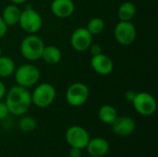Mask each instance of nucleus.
Segmentation results:
<instances>
[{
    "instance_id": "obj_7",
    "label": "nucleus",
    "mask_w": 158,
    "mask_h": 157,
    "mask_svg": "<svg viewBox=\"0 0 158 157\" xmlns=\"http://www.w3.org/2000/svg\"><path fill=\"white\" fill-rule=\"evenodd\" d=\"M131 104L136 112L145 117L152 116L156 111L157 107L156 100L154 95L146 92L137 93Z\"/></svg>"
},
{
    "instance_id": "obj_12",
    "label": "nucleus",
    "mask_w": 158,
    "mask_h": 157,
    "mask_svg": "<svg viewBox=\"0 0 158 157\" xmlns=\"http://www.w3.org/2000/svg\"><path fill=\"white\" fill-rule=\"evenodd\" d=\"M91 66L97 74L103 76L109 75L114 69V63L112 59L103 53L93 56L91 59Z\"/></svg>"
},
{
    "instance_id": "obj_20",
    "label": "nucleus",
    "mask_w": 158,
    "mask_h": 157,
    "mask_svg": "<svg viewBox=\"0 0 158 157\" xmlns=\"http://www.w3.org/2000/svg\"><path fill=\"white\" fill-rule=\"evenodd\" d=\"M37 122L34 118L31 116H23L19 121V127L23 132H31L36 129Z\"/></svg>"
},
{
    "instance_id": "obj_14",
    "label": "nucleus",
    "mask_w": 158,
    "mask_h": 157,
    "mask_svg": "<svg viewBox=\"0 0 158 157\" xmlns=\"http://www.w3.org/2000/svg\"><path fill=\"white\" fill-rule=\"evenodd\" d=\"M86 149L92 157H103L109 151V143L102 137H94L90 139Z\"/></svg>"
},
{
    "instance_id": "obj_9",
    "label": "nucleus",
    "mask_w": 158,
    "mask_h": 157,
    "mask_svg": "<svg viewBox=\"0 0 158 157\" xmlns=\"http://www.w3.org/2000/svg\"><path fill=\"white\" fill-rule=\"evenodd\" d=\"M65 138L71 148H78L81 150L86 148L91 139L88 131L81 126H72L69 128L66 131Z\"/></svg>"
},
{
    "instance_id": "obj_28",
    "label": "nucleus",
    "mask_w": 158,
    "mask_h": 157,
    "mask_svg": "<svg viewBox=\"0 0 158 157\" xmlns=\"http://www.w3.org/2000/svg\"><path fill=\"white\" fill-rule=\"evenodd\" d=\"M28 0H11L12 4H15V5H21V4H24L26 3Z\"/></svg>"
},
{
    "instance_id": "obj_22",
    "label": "nucleus",
    "mask_w": 158,
    "mask_h": 157,
    "mask_svg": "<svg viewBox=\"0 0 158 157\" xmlns=\"http://www.w3.org/2000/svg\"><path fill=\"white\" fill-rule=\"evenodd\" d=\"M9 110L5 102H0V120L6 119L9 115Z\"/></svg>"
},
{
    "instance_id": "obj_17",
    "label": "nucleus",
    "mask_w": 158,
    "mask_h": 157,
    "mask_svg": "<svg viewBox=\"0 0 158 157\" xmlns=\"http://www.w3.org/2000/svg\"><path fill=\"white\" fill-rule=\"evenodd\" d=\"M118 117V112L116 108L110 105H104L100 107L98 111V118L104 123L107 125H112Z\"/></svg>"
},
{
    "instance_id": "obj_4",
    "label": "nucleus",
    "mask_w": 158,
    "mask_h": 157,
    "mask_svg": "<svg viewBox=\"0 0 158 157\" xmlns=\"http://www.w3.org/2000/svg\"><path fill=\"white\" fill-rule=\"evenodd\" d=\"M56 95V92L52 84L48 82L40 83L31 93V104L40 108H45L53 104Z\"/></svg>"
},
{
    "instance_id": "obj_11",
    "label": "nucleus",
    "mask_w": 158,
    "mask_h": 157,
    "mask_svg": "<svg viewBox=\"0 0 158 157\" xmlns=\"http://www.w3.org/2000/svg\"><path fill=\"white\" fill-rule=\"evenodd\" d=\"M111 126L113 132L120 137L130 136L136 129L135 120L129 116H118Z\"/></svg>"
},
{
    "instance_id": "obj_26",
    "label": "nucleus",
    "mask_w": 158,
    "mask_h": 157,
    "mask_svg": "<svg viewBox=\"0 0 158 157\" xmlns=\"http://www.w3.org/2000/svg\"><path fill=\"white\" fill-rule=\"evenodd\" d=\"M69 157H81V150L78 148H71L69 151Z\"/></svg>"
},
{
    "instance_id": "obj_10",
    "label": "nucleus",
    "mask_w": 158,
    "mask_h": 157,
    "mask_svg": "<svg viewBox=\"0 0 158 157\" xmlns=\"http://www.w3.org/2000/svg\"><path fill=\"white\" fill-rule=\"evenodd\" d=\"M70 43L76 51L84 52L88 50L90 45L93 43V35L86 28H77L71 34Z\"/></svg>"
},
{
    "instance_id": "obj_21",
    "label": "nucleus",
    "mask_w": 158,
    "mask_h": 157,
    "mask_svg": "<svg viewBox=\"0 0 158 157\" xmlns=\"http://www.w3.org/2000/svg\"><path fill=\"white\" fill-rule=\"evenodd\" d=\"M86 29L92 35L100 34L105 29V22L101 18H93L89 20Z\"/></svg>"
},
{
    "instance_id": "obj_15",
    "label": "nucleus",
    "mask_w": 158,
    "mask_h": 157,
    "mask_svg": "<svg viewBox=\"0 0 158 157\" xmlns=\"http://www.w3.org/2000/svg\"><path fill=\"white\" fill-rule=\"evenodd\" d=\"M20 13H21V11L19 8L18 5L11 4V5L6 6L4 8L1 17L8 27L9 26L12 27V26H15L19 23Z\"/></svg>"
},
{
    "instance_id": "obj_16",
    "label": "nucleus",
    "mask_w": 158,
    "mask_h": 157,
    "mask_svg": "<svg viewBox=\"0 0 158 157\" xmlns=\"http://www.w3.org/2000/svg\"><path fill=\"white\" fill-rule=\"evenodd\" d=\"M41 58L49 65H56L62 58V53L58 47L55 45H47L44 46Z\"/></svg>"
},
{
    "instance_id": "obj_6",
    "label": "nucleus",
    "mask_w": 158,
    "mask_h": 157,
    "mask_svg": "<svg viewBox=\"0 0 158 157\" xmlns=\"http://www.w3.org/2000/svg\"><path fill=\"white\" fill-rule=\"evenodd\" d=\"M89 95L90 92L86 84L82 82H74L67 89L66 101L69 105L79 107L87 102Z\"/></svg>"
},
{
    "instance_id": "obj_25",
    "label": "nucleus",
    "mask_w": 158,
    "mask_h": 157,
    "mask_svg": "<svg viewBox=\"0 0 158 157\" xmlns=\"http://www.w3.org/2000/svg\"><path fill=\"white\" fill-rule=\"evenodd\" d=\"M136 93H136L135 91H133V90H129V91H127V92L125 93V99H126V101H127V102H130V103H132V101H133V99H134Z\"/></svg>"
},
{
    "instance_id": "obj_23",
    "label": "nucleus",
    "mask_w": 158,
    "mask_h": 157,
    "mask_svg": "<svg viewBox=\"0 0 158 157\" xmlns=\"http://www.w3.org/2000/svg\"><path fill=\"white\" fill-rule=\"evenodd\" d=\"M88 49L90 50V52H91V54L93 56H96V55H99V54L103 53V49H102V47L99 44H94V43H92Z\"/></svg>"
},
{
    "instance_id": "obj_18",
    "label": "nucleus",
    "mask_w": 158,
    "mask_h": 157,
    "mask_svg": "<svg viewBox=\"0 0 158 157\" xmlns=\"http://www.w3.org/2000/svg\"><path fill=\"white\" fill-rule=\"evenodd\" d=\"M136 14V6L131 2L122 3L118 9V17L121 21H131Z\"/></svg>"
},
{
    "instance_id": "obj_29",
    "label": "nucleus",
    "mask_w": 158,
    "mask_h": 157,
    "mask_svg": "<svg viewBox=\"0 0 158 157\" xmlns=\"http://www.w3.org/2000/svg\"><path fill=\"white\" fill-rule=\"evenodd\" d=\"M3 56V55H2V48L0 47V56Z\"/></svg>"
},
{
    "instance_id": "obj_2",
    "label": "nucleus",
    "mask_w": 158,
    "mask_h": 157,
    "mask_svg": "<svg viewBox=\"0 0 158 157\" xmlns=\"http://www.w3.org/2000/svg\"><path fill=\"white\" fill-rule=\"evenodd\" d=\"M44 41L36 34H29L20 43V53L29 61H37L41 58L44 48Z\"/></svg>"
},
{
    "instance_id": "obj_19",
    "label": "nucleus",
    "mask_w": 158,
    "mask_h": 157,
    "mask_svg": "<svg viewBox=\"0 0 158 157\" xmlns=\"http://www.w3.org/2000/svg\"><path fill=\"white\" fill-rule=\"evenodd\" d=\"M16 65L14 60L6 56H0V78H8L14 74Z\"/></svg>"
},
{
    "instance_id": "obj_27",
    "label": "nucleus",
    "mask_w": 158,
    "mask_h": 157,
    "mask_svg": "<svg viewBox=\"0 0 158 157\" xmlns=\"http://www.w3.org/2000/svg\"><path fill=\"white\" fill-rule=\"evenodd\" d=\"M6 93V85L4 84V82L0 80V100H2Z\"/></svg>"
},
{
    "instance_id": "obj_5",
    "label": "nucleus",
    "mask_w": 158,
    "mask_h": 157,
    "mask_svg": "<svg viewBox=\"0 0 158 157\" xmlns=\"http://www.w3.org/2000/svg\"><path fill=\"white\" fill-rule=\"evenodd\" d=\"M19 24L29 34H36L42 28L43 19L33 8H26L20 13Z\"/></svg>"
},
{
    "instance_id": "obj_3",
    "label": "nucleus",
    "mask_w": 158,
    "mask_h": 157,
    "mask_svg": "<svg viewBox=\"0 0 158 157\" xmlns=\"http://www.w3.org/2000/svg\"><path fill=\"white\" fill-rule=\"evenodd\" d=\"M13 75L17 85L30 88L38 83L41 73L36 66L27 63L17 68Z\"/></svg>"
},
{
    "instance_id": "obj_8",
    "label": "nucleus",
    "mask_w": 158,
    "mask_h": 157,
    "mask_svg": "<svg viewBox=\"0 0 158 157\" xmlns=\"http://www.w3.org/2000/svg\"><path fill=\"white\" fill-rule=\"evenodd\" d=\"M114 35L119 44L130 45L136 39V27L131 21L119 20V22L117 23L114 29Z\"/></svg>"
},
{
    "instance_id": "obj_13",
    "label": "nucleus",
    "mask_w": 158,
    "mask_h": 157,
    "mask_svg": "<svg viewBox=\"0 0 158 157\" xmlns=\"http://www.w3.org/2000/svg\"><path fill=\"white\" fill-rule=\"evenodd\" d=\"M50 8L56 18L67 19L74 13L75 5L72 0H53Z\"/></svg>"
},
{
    "instance_id": "obj_24",
    "label": "nucleus",
    "mask_w": 158,
    "mask_h": 157,
    "mask_svg": "<svg viewBox=\"0 0 158 157\" xmlns=\"http://www.w3.org/2000/svg\"><path fill=\"white\" fill-rule=\"evenodd\" d=\"M7 25L6 23L4 21V19H2V17L0 16V38L4 37L7 31Z\"/></svg>"
},
{
    "instance_id": "obj_1",
    "label": "nucleus",
    "mask_w": 158,
    "mask_h": 157,
    "mask_svg": "<svg viewBox=\"0 0 158 157\" xmlns=\"http://www.w3.org/2000/svg\"><path fill=\"white\" fill-rule=\"evenodd\" d=\"M5 97L9 113L14 116H23L31 105V93L28 88L19 85L11 87Z\"/></svg>"
}]
</instances>
